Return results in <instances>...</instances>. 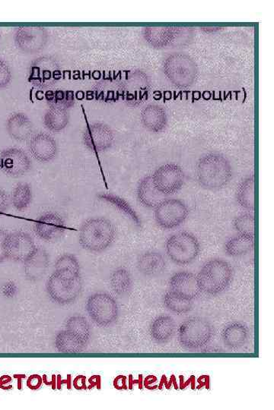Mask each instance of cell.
Listing matches in <instances>:
<instances>
[{
    "label": "cell",
    "mask_w": 274,
    "mask_h": 410,
    "mask_svg": "<svg viewBox=\"0 0 274 410\" xmlns=\"http://www.w3.org/2000/svg\"><path fill=\"white\" fill-rule=\"evenodd\" d=\"M142 122L152 131L159 132L167 125V117L159 108L149 107L142 113Z\"/></svg>",
    "instance_id": "obj_31"
},
{
    "label": "cell",
    "mask_w": 274,
    "mask_h": 410,
    "mask_svg": "<svg viewBox=\"0 0 274 410\" xmlns=\"http://www.w3.org/2000/svg\"><path fill=\"white\" fill-rule=\"evenodd\" d=\"M0 167L9 176L19 178L31 169L28 153L19 148H9L0 153Z\"/></svg>",
    "instance_id": "obj_14"
},
{
    "label": "cell",
    "mask_w": 274,
    "mask_h": 410,
    "mask_svg": "<svg viewBox=\"0 0 274 410\" xmlns=\"http://www.w3.org/2000/svg\"><path fill=\"white\" fill-rule=\"evenodd\" d=\"M255 177L252 176L241 183L236 191L238 205L248 210H254L255 207Z\"/></svg>",
    "instance_id": "obj_28"
},
{
    "label": "cell",
    "mask_w": 274,
    "mask_h": 410,
    "mask_svg": "<svg viewBox=\"0 0 274 410\" xmlns=\"http://www.w3.org/2000/svg\"><path fill=\"white\" fill-rule=\"evenodd\" d=\"M254 246V237L240 234L228 239L225 245V252L228 257H240L251 252Z\"/></svg>",
    "instance_id": "obj_26"
},
{
    "label": "cell",
    "mask_w": 274,
    "mask_h": 410,
    "mask_svg": "<svg viewBox=\"0 0 274 410\" xmlns=\"http://www.w3.org/2000/svg\"><path fill=\"white\" fill-rule=\"evenodd\" d=\"M164 305L173 313L182 315L191 311L194 301H188L169 291L163 298Z\"/></svg>",
    "instance_id": "obj_32"
},
{
    "label": "cell",
    "mask_w": 274,
    "mask_h": 410,
    "mask_svg": "<svg viewBox=\"0 0 274 410\" xmlns=\"http://www.w3.org/2000/svg\"><path fill=\"white\" fill-rule=\"evenodd\" d=\"M139 202L146 207L156 208L161 203L166 200V195L162 194L153 184L152 176L142 179L137 190Z\"/></svg>",
    "instance_id": "obj_24"
},
{
    "label": "cell",
    "mask_w": 274,
    "mask_h": 410,
    "mask_svg": "<svg viewBox=\"0 0 274 410\" xmlns=\"http://www.w3.org/2000/svg\"><path fill=\"white\" fill-rule=\"evenodd\" d=\"M214 328L207 319L191 316L180 325L178 335L181 346L189 350H199L209 345L214 336Z\"/></svg>",
    "instance_id": "obj_6"
},
{
    "label": "cell",
    "mask_w": 274,
    "mask_h": 410,
    "mask_svg": "<svg viewBox=\"0 0 274 410\" xmlns=\"http://www.w3.org/2000/svg\"><path fill=\"white\" fill-rule=\"evenodd\" d=\"M37 249L34 239L27 232H9L6 246L8 259L25 263Z\"/></svg>",
    "instance_id": "obj_13"
},
{
    "label": "cell",
    "mask_w": 274,
    "mask_h": 410,
    "mask_svg": "<svg viewBox=\"0 0 274 410\" xmlns=\"http://www.w3.org/2000/svg\"><path fill=\"white\" fill-rule=\"evenodd\" d=\"M177 324L169 315H159L152 321L149 335L153 341L159 345H166L176 335Z\"/></svg>",
    "instance_id": "obj_19"
},
{
    "label": "cell",
    "mask_w": 274,
    "mask_h": 410,
    "mask_svg": "<svg viewBox=\"0 0 274 410\" xmlns=\"http://www.w3.org/2000/svg\"><path fill=\"white\" fill-rule=\"evenodd\" d=\"M10 201L7 193L0 188V215L5 213L9 209Z\"/></svg>",
    "instance_id": "obj_37"
},
{
    "label": "cell",
    "mask_w": 274,
    "mask_h": 410,
    "mask_svg": "<svg viewBox=\"0 0 274 410\" xmlns=\"http://www.w3.org/2000/svg\"><path fill=\"white\" fill-rule=\"evenodd\" d=\"M2 38V35H1V32H0V40H1Z\"/></svg>",
    "instance_id": "obj_43"
},
{
    "label": "cell",
    "mask_w": 274,
    "mask_h": 410,
    "mask_svg": "<svg viewBox=\"0 0 274 410\" xmlns=\"http://www.w3.org/2000/svg\"><path fill=\"white\" fill-rule=\"evenodd\" d=\"M14 377L16 379H18V381H19L18 382V389L19 390H21V382H21V380H23V379L26 378V375L21 374V375L18 376V374H16Z\"/></svg>",
    "instance_id": "obj_42"
},
{
    "label": "cell",
    "mask_w": 274,
    "mask_h": 410,
    "mask_svg": "<svg viewBox=\"0 0 274 410\" xmlns=\"http://www.w3.org/2000/svg\"><path fill=\"white\" fill-rule=\"evenodd\" d=\"M70 122L69 109L51 104L43 117V124L52 132H60L67 128Z\"/></svg>",
    "instance_id": "obj_25"
},
{
    "label": "cell",
    "mask_w": 274,
    "mask_h": 410,
    "mask_svg": "<svg viewBox=\"0 0 274 410\" xmlns=\"http://www.w3.org/2000/svg\"><path fill=\"white\" fill-rule=\"evenodd\" d=\"M221 336L226 347L229 350H237L246 345L249 339L250 331L246 324L233 321V323L226 325Z\"/></svg>",
    "instance_id": "obj_21"
},
{
    "label": "cell",
    "mask_w": 274,
    "mask_h": 410,
    "mask_svg": "<svg viewBox=\"0 0 274 410\" xmlns=\"http://www.w3.org/2000/svg\"><path fill=\"white\" fill-rule=\"evenodd\" d=\"M34 230L41 239L53 242L60 238L65 230L63 218L58 214L48 212L41 215L36 221Z\"/></svg>",
    "instance_id": "obj_18"
},
{
    "label": "cell",
    "mask_w": 274,
    "mask_h": 410,
    "mask_svg": "<svg viewBox=\"0 0 274 410\" xmlns=\"http://www.w3.org/2000/svg\"><path fill=\"white\" fill-rule=\"evenodd\" d=\"M43 379L38 374H33L29 377L27 381V386L31 390H37L41 386Z\"/></svg>",
    "instance_id": "obj_38"
},
{
    "label": "cell",
    "mask_w": 274,
    "mask_h": 410,
    "mask_svg": "<svg viewBox=\"0 0 274 410\" xmlns=\"http://www.w3.org/2000/svg\"><path fill=\"white\" fill-rule=\"evenodd\" d=\"M189 215V210L179 199H167L161 203L155 210L157 225L164 230H172L181 226Z\"/></svg>",
    "instance_id": "obj_10"
},
{
    "label": "cell",
    "mask_w": 274,
    "mask_h": 410,
    "mask_svg": "<svg viewBox=\"0 0 274 410\" xmlns=\"http://www.w3.org/2000/svg\"><path fill=\"white\" fill-rule=\"evenodd\" d=\"M9 234V232L6 230L0 228V263L8 260L6 246Z\"/></svg>",
    "instance_id": "obj_36"
},
{
    "label": "cell",
    "mask_w": 274,
    "mask_h": 410,
    "mask_svg": "<svg viewBox=\"0 0 274 410\" xmlns=\"http://www.w3.org/2000/svg\"><path fill=\"white\" fill-rule=\"evenodd\" d=\"M50 264L48 253L38 248L32 257L25 262V274L28 280L38 281L45 276Z\"/></svg>",
    "instance_id": "obj_23"
},
{
    "label": "cell",
    "mask_w": 274,
    "mask_h": 410,
    "mask_svg": "<svg viewBox=\"0 0 274 410\" xmlns=\"http://www.w3.org/2000/svg\"><path fill=\"white\" fill-rule=\"evenodd\" d=\"M153 184L164 195L177 193L184 183V173L181 168L174 164H167L159 168L152 176Z\"/></svg>",
    "instance_id": "obj_12"
},
{
    "label": "cell",
    "mask_w": 274,
    "mask_h": 410,
    "mask_svg": "<svg viewBox=\"0 0 274 410\" xmlns=\"http://www.w3.org/2000/svg\"><path fill=\"white\" fill-rule=\"evenodd\" d=\"M169 258L175 264L193 263L201 253V244L189 232H180L170 237L166 244Z\"/></svg>",
    "instance_id": "obj_7"
},
{
    "label": "cell",
    "mask_w": 274,
    "mask_h": 410,
    "mask_svg": "<svg viewBox=\"0 0 274 410\" xmlns=\"http://www.w3.org/2000/svg\"><path fill=\"white\" fill-rule=\"evenodd\" d=\"M12 79V70H11L9 65L0 58V90L6 87Z\"/></svg>",
    "instance_id": "obj_35"
},
{
    "label": "cell",
    "mask_w": 274,
    "mask_h": 410,
    "mask_svg": "<svg viewBox=\"0 0 274 410\" xmlns=\"http://www.w3.org/2000/svg\"><path fill=\"white\" fill-rule=\"evenodd\" d=\"M86 311L93 323L102 328L112 326L119 315L115 299L105 293H96L90 296L86 303Z\"/></svg>",
    "instance_id": "obj_8"
},
{
    "label": "cell",
    "mask_w": 274,
    "mask_h": 410,
    "mask_svg": "<svg viewBox=\"0 0 274 410\" xmlns=\"http://www.w3.org/2000/svg\"><path fill=\"white\" fill-rule=\"evenodd\" d=\"M110 286L117 295H128L132 291L134 287L132 275L125 269H118L112 274L110 278Z\"/></svg>",
    "instance_id": "obj_27"
},
{
    "label": "cell",
    "mask_w": 274,
    "mask_h": 410,
    "mask_svg": "<svg viewBox=\"0 0 274 410\" xmlns=\"http://www.w3.org/2000/svg\"><path fill=\"white\" fill-rule=\"evenodd\" d=\"M73 386L75 389L83 390L85 389V377L81 375L76 377L73 381Z\"/></svg>",
    "instance_id": "obj_39"
},
{
    "label": "cell",
    "mask_w": 274,
    "mask_h": 410,
    "mask_svg": "<svg viewBox=\"0 0 274 410\" xmlns=\"http://www.w3.org/2000/svg\"><path fill=\"white\" fill-rule=\"evenodd\" d=\"M61 66L58 60L43 56L31 63L28 81L39 88H48L60 79Z\"/></svg>",
    "instance_id": "obj_9"
},
{
    "label": "cell",
    "mask_w": 274,
    "mask_h": 410,
    "mask_svg": "<svg viewBox=\"0 0 274 410\" xmlns=\"http://www.w3.org/2000/svg\"><path fill=\"white\" fill-rule=\"evenodd\" d=\"M202 292L211 296L228 289L233 279V269L229 263L214 259L206 261L197 275Z\"/></svg>",
    "instance_id": "obj_5"
},
{
    "label": "cell",
    "mask_w": 274,
    "mask_h": 410,
    "mask_svg": "<svg viewBox=\"0 0 274 410\" xmlns=\"http://www.w3.org/2000/svg\"><path fill=\"white\" fill-rule=\"evenodd\" d=\"M28 147L32 158L40 163L51 162L58 152L56 140L45 132L33 135L28 140Z\"/></svg>",
    "instance_id": "obj_16"
},
{
    "label": "cell",
    "mask_w": 274,
    "mask_h": 410,
    "mask_svg": "<svg viewBox=\"0 0 274 410\" xmlns=\"http://www.w3.org/2000/svg\"><path fill=\"white\" fill-rule=\"evenodd\" d=\"M116 235L117 230L112 221L104 217H93L81 225L79 242L85 250L102 252L112 245Z\"/></svg>",
    "instance_id": "obj_3"
},
{
    "label": "cell",
    "mask_w": 274,
    "mask_h": 410,
    "mask_svg": "<svg viewBox=\"0 0 274 410\" xmlns=\"http://www.w3.org/2000/svg\"><path fill=\"white\" fill-rule=\"evenodd\" d=\"M126 383V378L124 376H119L115 381V386L116 389H124Z\"/></svg>",
    "instance_id": "obj_41"
},
{
    "label": "cell",
    "mask_w": 274,
    "mask_h": 410,
    "mask_svg": "<svg viewBox=\"0 0 274 410\" xmlns=\"http://www.w3.org/2000/svg\"><path fill=\"white\" fill-rule=\"evenodd\" d=\"M46 290L51 301L60 306H68L76 301L83 290L81 269L54 267Z\"/></svg>",
    "instance_id": "obj_1"
},
{
    "label": "cell",
    "mask_w": 274,
    "mask_h": 410,
    "mask_svg": "<svg viewBox=\"0 0 274 410\" xmlns=\"http://www.w3.org/2000/svg\"><path fill=\"white\" fill-rule=\"evenodd\" d=\"M84 146L93 152L105 151L112 148L115 141L114 132L103 124H92L83 133Z\"/></svg>",
    "instance_id": "obj_15"
},
{
    "label": "cell",
    "mask_w": 274,
    "mask_h": 410,
    "mask_svg": "<svg viewBox=\"0 0 274 410\" xmlns=\"http://www.w3.org/2000/svg\"><path fill=\"white\" fill-rule=\"evenodd\" d=\"M169 291L191 301L203 293L197 276L187 271L179 272L172 276Z\"/></svg>",
    "instance_id": "obj_17"
},
{
    "label": "cell",
    "mask_w": 274,
    "mask_h": 410,
    "mask_svg": "<svg viewBox=\"0 0 274 410\" xmlns=\"http://www.w3.org/2000/svg\"><path fill=\"white\" fill-rule=\"evenodd\" d=\"M97 198L100 201H103L112 205L114 207L117 208L120 212H122L130 219L132 220L137 226H141V220L135 212V210L125 200V199L108 193H100L97 195Z\"/></svg>",
    "instance_id": "obj_29"
},
{
    "label": "cell",
    "mask_w": 274,
    "mask_h": 410,
    "mask_svg": "<svg viewBox=\"0 0 274 410\" xmlns=\"http://www.w3.org/2000/svg\"><path fill=\"white\" fill-rule=\"evenodd\" d=\"M32 188L28 183H21L15 188L11 197V203L19 212H24L31 204Z\"/></svg>",
    "instance_id": "obj_30"
},
{
    "label": "cell",
    "mask_w": 274,
    "mask_h": 410,
    "mask_svg": "<svg viewBox=\"0 0 274 410\" xmlns=\"http://www.w3.org/2000/svg\"><path fill=\"white\" fill-rule=\"evenodd\" d=\"M6 130L9 136L18 141L29 140L34 133L29 117L23 113H14L6 120Z\"/></svg>",
    "instance_id": "obj_20"
},
{
    "label": "cell",
    "mask_w": 274,
    "mask_h": 410,
    "mask_svg": "<svg viewBox=\"0 0 274 410\" xmlns=\"http://www.w3.org/2000/svg\"><path fill=\"white\" fill-rule=\"evenodd\" d=\"M91 328L82 315L70 318L64 329L55 338V346L60 352L78 353L84 351L91 339Z\"/></svg>",
    "instance_id": "obj_4"
},
{
    "label": "cell",
    "mask_w": 274,
    "mask_h": 410,
    "mask_svg": "<svg viewBox=\"0 0 274 410\" xmlns=\"http://www.w3.org/2000/svg\"><path fill=\"white\" fill-rule=\"evenodd\" d=\"M48 31L43 27H19L14 34L16 48L28 54H36L47 46Z\"/></svg>",
    "instance_id": "obj_11"
},
{
    "label": "cell",
    "mask_w": 274,
    "mask_h": 410,
    "mask_svg": "<svg viewBox=\"0 0 274 410\" xmlns=\"http://www.w3.org/2000/svg\"><path fill=\"white\" fill-rule=\"evenodd\" d=\"M74 94L71 91H58L55 93L53 101L51 104H57L69 109L73 105Z\"/></svg>",
    "instance_id": "obj_34"
},
{
    "label": "cell",
    "mask_w": 274,
    "mask_h": 410,
    "mask_svg": "<svg viewBox=\"0 0 274 410\" xmlns=\"http://www.w3.org/2000/svg\"><path fill=\"white\" fill-rule=\"evenodd\" d=\"M233 226L240 234L255 237V220L253 215L243 214L236 217Z\"/></svg>",
    "instance_id": "obj_33"
},
{
    "label": "cell",
    "mask_w": 274,
    "mask_h": 410,
    "mask_svg": "<svg viewBox=\"0 0 274 410\" xmlns=\"http://www.w3.org/2000/svg\"><path fill=\"white\" fill-rule=\"evenodd\" d=\"M12 382V378L9 375H4L0 378V389L4 390H9L12 389L13 386H8L7 384Z\"/></svg>",
    "instance_id": "obj_40"
},
{
    "label": "cell",
    "mask_w": 274,
    "mask_h": 410,
    "mask_svg": "<svg viewBox=\"0 0 274 410\" xmlns=\"http://www.w3.org/2000/svg\"><path fill=\"white\" fill-rule=\"evenodd\" d=\"M232 176L231 165L221 154H207L197 164V180L206 190H223L231 181Z\"/></svg>",
    "instance_id": "obj_2"
},
{
    "label": "cell",
    "mask_w": 274,
    "mask_h": 410,
    "mask_svg": "<svg viewBox=\"0 0 274 410\" xmlns=\"http://www.w3.org/2000/svg\"><path fill=\"white\" fill-rule=\"evenodd\" d=\"M137 270L147 276H157L166 270L167 261L157 251H147L139 254L137 261Z\"/></svg>",
    "instance_id": "obj_22"
}]
</instances>
